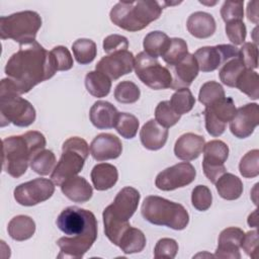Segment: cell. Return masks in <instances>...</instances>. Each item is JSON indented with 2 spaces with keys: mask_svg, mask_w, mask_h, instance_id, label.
I'll return each instance as SVG.
<instances>
[{
  "mask_svg": "<svg viewBox=\"0 0 259 259\" xmlns=\"http://www.w3.org/2000/svg\"><path fill=\"white\" fill-rule=\"evenodd\" d=\"M7 84L18 94L29 92L37 84L51 79L57 72L54 57L40 44L22 45L6 63Z\"/></svg>",
  "mask_w": 259,
  "mask_h": 259,
  "instance_id": "cell-1",
  "label": "cell"
},
{
  "mask_svg": "<svg viewBox=\"0 0 259 259\" xmlns=\"http://www.w3.org/2000/svg\"><path fill=\"white\" fill-rule=\"evenodd\" d=\"M57 227L66 236L57 241L60 248L58 258H82L97 239V220L94 213L75 205L61 211Z\"/></svg>",
  "mask_w": 259,
  "mask_h": 259,
  "instance_id": "cell-2",
  "label": "cell"
},
{
  "mask_svg": "<svg viewBox=\"0 0 259 259\" xmlns=\"http://www.w3.org/2000/svg\"><path fill=\"white\" fill-rule=\"evenodd\" d=\"M47 141L37 131H29L20 136H11L2 141L3 170L13 178L22 176L32 158L45 150Z\"/></svg>",
  "mask_w": 259,
  "mask_h": 259,
  "instance_id": "cell-3",
  "label": "cell"
},
{
  "mask_svg": "<svg viewBox=\"0 0 259 259\" xmlns=\"http://www.w3.org/2000/svg\"><path fill=\"white\" fill-rule=\"evenodd\" d=\"M140 192L131 186L120 189L111 204L102 212L104 233L107 239L118 246L123 233L131 227L128 220L133 217L140 202Z\"/></svg>",
  "mask_w": 259,
  "mask_h": 259,
  "instance_id": "cell-4",
  "label": "cell"
},
{
  "mask_svg": "<svg viewBox=\"0 0 259 259\" xmlns=\"http://www.w3.org/2000/svg\"><path fill=\"white\" fill-rule=\"evenodd\" d=\"M163 11V6L153 0L133 2H117L110 10L109 17L113 24L127 30L139 31L157 20Z\"/></svg>",
  "mask_w": 259,
  "mask_h": 259,
  "instance_id": "cell-5",
  "label": "cell"
},
{
  "mask_svg": "<svg viewBox=\"0 0 259 259\" xmlns=\"http://www.w3.org/2000/svg\"><path fill=\"white\" fill-rule=\"evenodd\" d=\"M141 212L149 223L176 231L184 230L189 223L188 211L182 204L157 195H149L144 199Z\"/></svg>",
  "mask_w": 259,
  "mask_h": 259,
  "instance_id": "cell-6",
  "label": "cell"
},
{
  "mask_svg": "<svg viewBox=\"0 0 259 259\" xmlns=\"http://www.w3.org/2000/svg\"><path fill=\"white\" fill-rule=\"evenodd\" d=\"M36 112L32 104L22 98L6 82L1 80L0 85V125L3 127L9 123L26 127L34 122Z\"/></svg>",
  "mask_w": 259,
  "mask_h": 259,
  "instance_id": "cell-7",
  "label": "cell"
},
{
  "mask_svg": "<svg viewBox=\"0 0 259 259\" xmlns=\"http://www.w3.org/2000/svg\"><path fill=\"white\" fill-rule=\"evenodd\" d=\"M89 156V146L87 142L79 137H71L66 140L62 146V155L51 173L52 181L61 186V184L76 176L84 167V163Z\"/></svg>",
  "mask_w": 259,
  "mask_h": 259,
  "instance_id": "cell-8",
  "label": "cell"
},
{
  "mask_svg": "<svg viewBox=\"0 0 259 259\" xmlns=\"http://www.w3.org/2000/svg\"><path fill=\"white\" fill-rule=\"evenodd\" d=\"M41 17L35 11L24 10L0 18V35L2 39L11 38L19 46L35 40L41 26Z\"/></svg>",
  "mask_w": 259,
  "mask_h": 259,
  "instance_id": "cell-9",
  "label": "cell"
},
{
  "mask_svg": "<svg viewBox=\"0 0 259 259\" xmlns=\"http://www.w3.org/2000/svg\"><path fill=\"white\" fill-rule=\"evenodd\" d=\"M135 72L137 77L148 87L162 90L171 87L172 74L168 68L162 66L157 59L145 52L139 53L135 58Z\"/></svg>",
  "mask_w": 259,
  "mask_h": 259,
  "instance_id": "cell-10",
  "label": "cell"
},
{
  "mask_svg": "<svg viewBox=\"0 0 259 259\" xmlns=\"http://www.w3.org/2000/svg\"><path fill=\"white\" fill-rule=\"evenodd\" d=\"M236 111L234 100L226 96L205 106L203 113L206 132L212 137L222 136L227 123L233 119Z\"/></svg>",
  "mask_w": 259,
  "mask_h": 259,
  "instance_id": "cell-11",
  "label": "cell"
},
{
  "mask_svg": "<svg viewBox=\"0 0 259 259\" xmlns=\"http://www.w3.org/2000/svg\"><path fill=\"white\" fill-rule=\"evenodd\" d=\"M55 192V183L47 178H35L15 187L14 199L24 206L36 205L48 200Z\"/></svg>",
  "mask_w": 259,
  "mask_h": 259,
  "instance_id": "cell-12",
  "label": "cell"
},
{
  "mask_svg": "<svg viewBox=\"0 0 259 259\" xmlns=\"http://www.w3.org/2000/svg\"><path fill=\"white\" fill-rule=\"evenodd\" d=\"M229 157V147L221 140H212L203 147L202 170L206 178L215 183L226 173L225 162Z\"/></svg>",
  "mask_w": 259,
  "mask_h": 259,
  "instance_id": "cell-13",
  "label": "cell"
},
{
  "mask_svg": "<svg viewBox=\"0 0 259 259\" xmlns=\"http://www.w3.org/2000/svg\"><path fill=\"white\" fill-rule=\"evenodd\" d=\"M238 55L239 50L233 45L202 47L193 54L199 70L203 73L217 70L229 60L237 58Z\"/></svg>",
  "mask_w": 259,
  "mask_h": 259,
  "instance_id": "cell-14",
  "label": "cell"
},
{
  "mask_svg": "<svg viewBox=\"0 0 259 259\" xmlns=\"http://www.w3.org/2000/svg\"><path fill=\"white\" fill-rule=\"evenodd\" d=\"M196 170L189 162H181L161 171L155 180L158 189L164 191L184 187L194 181Z\"/></svg>",
  "mask_w": 259,
  "mask_h": 259,
  "instance_id": "cell-15",
  "label": "cell"
},
{
  "mask_svg": "<svg viewBox=\"0 0 259 259\" xmlns=\"http://www.w3.org/2000/svg\"><path fill=\"white\" fill-rule=\"evenodd\" d=\"M135 57L128 51H120L109 54L100 59L96 64V71L104 74L110 80H116L133 71Z\"/></svg>",
  "mask_w": 259,
  "mask_h": 259,
  "instance_id": "cell-16",
  "label": "cell"
},
{
  "mask_svg": "<svg viewBox=\"0 0 259 259\" xmlns=\"http://www.w3.org/2000/svg\"><path fill=\"white\" fill-rule=\"evenodd\" d=\"M259 122V106L257 103H247L239 107L230 121V131L238 139L251 136Z\"/></svg>",
  "mask_w": 259,
  "mask_h": 259,
  "instance_id": "cell-17",
  "label": "cell"
},
{
  "mask_svg": "<svg viewBox=\"0 0 259 259\" xmlns=\"http://www.w3.org/2000/svg\"><path fill=\"white\" fill-rule=\"evenodd\" d=\"M121 141L112 134H99L92 140L90 144L91 156L96 161L116 159L121 155Z\"/></svg>",
  "mask_w": 259,
  "mask_h": 259,
  "instance_id": "cell-18",
  "label": "cell"
},
{
  "mask_svg": "<svg viewBox=\"0 0 259 259\" xmlns=\"http://www.w3.org/2000/svg\"><path fill=\"white\" fill-rule=\"evenodd\" d=\"M244 231L240 228L230 227L223 230L219 236L218 248L214 253L217 258L240 259V246L244 236Z\"/></svg>",
  "mask_w": 259,
  "mask_h": 259,
  "instance_id": "cell-19",
  "label": "cell"
},
{
  "mask_svg": "<svg viewBox=\"0 0 259 259\" xmlns=\"http://www.w3.org/2000/svg\"><path fill=\"white\" fill-rule=\"evenodd\" d=\"M198 65L193 54H187L179 63L173 66L171 89L188 88L198 75Z\"/></svg>",
  "mask_w": 259,
  "mask_h": 259,
  "instance_id": "cell-20",
  "label": "cell"
},
{
  "mask_svg": "<svg viewBox=\"0 0 259 259\" xmlns=\"http://www.w3.org/2000/svg\"><path fill=\"white\" fill-rule=\"evenodd\" d=\"M204 145L205 140L202 136L186 133L177 139L174 146V154L180 160L192 161L199 157Z\"/></svg>",
  "mask_w": 259,
  "mask_h": 259,
  "instance_id": "cell-21",
  "label": "cell"
},
{
  "mask_svg": "<svg viewBox=\"0 0 259 259\" xmlns=\"http://www.w3.org/2000/svg\"><path fill=\"white\" fill-rule=\"evenodd\" d=\"M118 113L116 107L110 102L98 100L91 106L89 118L91 123L98 130L112 128L115 126Z\"/></svg>",
  "mask_w": 259,
  "mask_h": 259,
  "instance_id": "cell-22",
  "label": "cell"
},
{
  "mask_svg": "<svg viewBox=\"0 0 259 259\" xmlns=\"http://www.w3.org/2000/svg\"><path fill=\"white\" fill-rule=\"evenodd\" d=\"M168 130L159 124L155 119L148 120L140 131L142 145L151 151L162 149L168 139Z\"/></svg>",
  "mask_w": 259,
  "mask_h": 259,
  "instance_id": "cell-23",
  "label": "cell"
},
{
  "mask_svg": "<svg viewBox=\"0 0 259 259\" xmlns=\"http://www.w3.org/2000/svg\"><path fill=\"white\" fill-rule=\"evenodd\" d=\"M187 30L196 38H207L211 36L217 28L213 16L207 12L196 11L189 15L186 21Z\"/></svg>",
  "mask_w": 259,
  "mask_h": 259,
  "instance_id": "cell-24",
  "label": "cell"
},
{
  "mask_svg": "<svg viewBox=\"0 0 259 259\" xmlns=\"http://www.w3.org/2000/svg\"><path fill=\"white\" fill-rule=\"evenodd\" d=\"M63 194L70 200L78 203L88 201L93 194L92 186L82 176H74L65 180L61 184Z\"/></svg>",
  "mask_w": 259,
  "mask_h": 259,
  "instance_id": "cell-25",
  "label": "cell"
},
{
  "mask_svg": "<svg viewBox=\"0 0 259 259\" xmlns=\"http://www.w3.org/2000/svg\"><path fill=\"white\" fill-rule=\"evenodd\" d=\"M90 176L94 188L99 191H104L115 185L118 179V172L114 165L100 163L93 167Z\"/></svg>",
  "mask_w": 259,
  "mask_h": 259,
  "instance_id": "cell-26",
  "label": "cell"
},
{
  "mask_svg": "<svg viewBox=\"0 0 259 259\" xmlns=\"http://www.w3.org/2000/svg\"><path fill=\"white\" fill-rule=\"evenodd\" d=\"M7 232L11 239L19 242L25 241L34 235L35 223L30 217L19 214L10 220L7 226Z\"/></svg>",
  "mask_w": 259,
  "mask_h": 259,
  "instance_id": "cell-27",
  "label": "cell"
},
{
  "mask_svg": "<svg viewBox=\"0 0 259 259\" xmlns=\"http://www.w3.org/2000/svg\"><path fill=\"white\" fill-rule=\"evenodd\" d=\"M214 184L219 195L227 200L238 199L243 193L241 179L232 173H224Z\"/></svg>",
  "mask_w": 259,
  "mask_h": 259,
  "instance_id": "cell-28",
  "label": "cell"
},
{
  "mask_svg": "<svg viewBox=\"0 0 259 259\" xmlns=\"http://www.w3.org/2000/svg\"><path fill=\"white\" fill-rule=\"evenodd\" d=\"M147 240L144 233L134 227H130L121 236L118 247L125 254L140 253L144 250Z\"/></svg>",
  "mask_w": 259,
  "mask_h": 259,
  "instance_id": "cell-29",
  "label": "cell"
},
{
  "mask_svg": "<svg viewBox=\"0 0 259 259\" xmlns=\"http://www.w3.org/2000/svg\"><path fill=\"white\" fill-rule=\"evenodd\" d=\"M85 87L92 96L105 97L110 92L111 80L98 71H90L85 76Z\"/></svg>",
  "mask_w": 259,
  "mask_h": 259,
  "instance_id": "cell-30",
  "label": "cell"
},
{
  "mask_svg": "<svg viewBox=\"0 0 259 259\" xmlns=\"http://www.w3.org/2000/svg\"><path fill=\"white\" fill-rule=\"evenodd\" d=\"M170 44L169 36L160 30H155L149 32L143 41L144 52L149 56L157 59L158 57H162L165 51L167 50Z\"/></svg>",
  "mask_w": 259,
  "mask_h": 259,
  "instance_id": "cell-31",
  "label": "cell"
},
{
  "mask_svg": "<svg viewBox=\"0 0 259 259\" xmlns=\"http://www.w3.org/2000/svg\"><path fill=\"white\" fill-rule=\"evenodd\" d=\"M72 51L76 61L81 65L93 62L97 55L96 44L89 38H78L72 45Z\"/></svg>",
  "mask_w": 259,
  "mask_h": 259,
  "instance_id": "cell-32",
  "label": "cell"
},
{
  "mask_svg": "<svg viewBox=\"0 0 259 259\" xmlns=\"http://www.w3.org/2000/svg\"><path fill=\"white\" fill-rule=\"evenodd\" d=\"M236 88L253 100L259 98V76L256 71L245 70L237 79Z\"/></svg>",
  "mask_w": 259,
  "mask_h": 259,
  "instance_id": "cell-33",
  "label": "cell"
},
{
  "mask_svg": "<svg viewBox=\"0 0 259 259\" xmlns=\"http://www.w3.org/2000/svg\"><path fill=\"white\" fill-rule=\"evenodd\" d=\"M245 67L240 59L234 58L226 62L219 72L220 79L223 84L229 87H236V82L239 76L245 71Z\"/></svg>",
  "mask_w": 259,
  "mask_h": 259,
  "instance_id": "cell-34",
  "label": "cell"
},
{
  "mask_svg": "<svg viewBox=\"0 0 259 259\" xmlns=\"http://www.w3.org/2000/svg\"><path fill=\"white\" fill-rule=\"evenodd\" d=\"M173 110L179 115L188 113L195 104V98L188 88L176 90L169 100Z\"/></svg>",
  "mask_w": 259,
  "mask_h": 259,
  "instance_id": "cell-35",
  "label": "cell"
},
{
  "mask_svg": "<svg viewBox=\"0 0 259 259\" xmlns=\"http://www.w3.org/2000/svg\"><path fill=\"white\" fill-rule=\"evenodd\" d=\"M187 54L188 49L186 41L180 37H173L170 38V44L163 54L162 59L168 66L173 67L179 63Z\"/></svg>",
  "mask_w": 259,
  "mask_h": 259,
  "instance_id": "cell-36",
  "label": "cell"
},
{
  "mask_svg": "<svg viewBox=\"0 0 259 259\" xmlns=\"http://www.w3.org/2000/svg\"><path fill=\"white\" fill-rule=\"evenodd\" d=\"M56 166V156L50 150L38 152L31 160L30 167L38 175L45 176L53 172Z\"/></svg>",
  "mask_w": 259,
  "mask_h": 259,
  "instance_id": "cell-37",
  "label": "cell"
},
{
  "mask_svg": "<svg viewBox=\"0 0 259 259\" xmlns=\"http://www.w3.org/2000/svg\"><path fill=\"white\" fill-rule=\"evenodd\" d=\"M141 91L138 85L132 81H121L114 89V98L117 102L123 104L135 103L139 100Z\"/></svg>",
  "mask_w": 259,
  "mask_h": 259,
  "instance_id": "cell-38",
  "label": "cell"
},
{
  "mask_svg": "<svg viewBox=\"0 0 259 259\" xmlns=\"http://www.w3.org/2000/svg\"><path fill=\"white\" fill-rule=\"evenodd\" d=\"M139 125L140 121L134 114L127 112H119L114 127L122 138L133 139L138 133Z\"/></svg>",
  "mask_w": 259,
  "mask_h": 259,
  "instance_id": "cell-39",
  "label": "cell"
},
{
  "mask_svg": "<svg viewBox=\"0 0 259 259\" xmlns=\"http://www.w3.org/2000/svg\"><path fill=\"white\" fill-rule=\"evenodd\" d=\"M181 115L176 113L170 105L168 100H164L158 103L155 109V120L162 126L168 128L176 124Z\"/></svg>",
  "mask_w": 259,
  "mask_h": 259,
  "instance_id": "cell-40",
  "label": "cell"
},
{
  "mask_svg": "<svg viewBox=\"0 0 259 259\" xmlns=\"http://www.w3.org/2000/svg\"><path fill=\"white\" fill-rule=\"evenodd\" d=\"M223 97H225V90L223 86L215 81H208L202 84L198 93V101L204 106H208Z\"/></svg>",
  "mask_w": 259,
  "mask_h": 259,
  "instance_id": "cell-41",
  "label": "cell"
},
{
  "mask_svg": "<svg viewBox=\"0 0 259 259\" xmlns=\"http://www.w3.org/2000/svg\"><path fill=\"white\" fill-rule=\"evenodd\" d=\"M239 171L245 178H254L259 175V151L257 149L249 151L242 157Z\"/></svg>",
  "mask_w": 259,
  "mask_h": 259,
  "instance_id": "cell-42",
  "label": "cell"
},
{
  "mask_svg": "<svg viewBox=\"0 0 259 259\" xmlns=\"http://www.w3.org/2000/svg\"><path fill=\"white\" fill-rule=\"evenodd\" d=\"M191 203L199 211L207 210L212 203V194L205 185H196L191 193Z\"/></svg>",
  "mask_w": 259,
  "mask_h": 259,
  "instance_id": "cell-43",
  "label": "cell"
},
{
  "mask_svg": "<svg viewBox=\"0 0 259 259\" xmlns=\"http://www.w3.org/2000/svg\"><path fill=\"white\" fill-rule=\"evenodd\" d=\"M238 58L247 70H254L258 67V48L253 42H244L239 50Z\"/></svg>",
  "mask_w": 259,
  "mask_h": 259,
  "instance_id": "cell-44",
  "label": "cell"
},
{
  "mask_svg": "<svg viewBox=\"0 0 259 259\" xmlns=\"http://www.w3.org/2000/svg\"><path fill=\"white\" fill-rule=\"evenodd\" d=\"M221 16L226 23L234 20H243L244 1H225L221 8Z\"/></svg>",
  "mask_w": 259,
  "mask_h": 259,
  "instance_id": "cell-45",
  "label": "cell"
},
{
  "mask_svg": "<svg viewBox=\"0 0 259 259\" xmlns=\"http://www.w3.org/2000/svg\"><path fill=\"white\" fill-rule=\"evenodd\" d=\"M226 34L228 38L235 45H243L246 39L247 29L243 20H234L226 23Z\"/></svg>",
  "mask_w": 259,
  "mask_h": 259,
  "instance_id": "cell-46",
  "label": "cell"
},
{
  "mask_svg": "<svg viewBox=\"0 0 259 259\" xmlns=\"http://www.w3.org/2000/svg\"><path fill=\"white\" fill-rule=\"evenodd\" d=\"M178 252V244L174 239L162 238L160 239L154 248L155 258H175Z\"/></svg>",
  "mask_w": 259,
  "mask_h": 259,
  "instance_id": "cell-47",
  "label": "cell"
},
{
  "mask_svg": "<svg viewBox=\"0 0 259 259\" xmlns=\"http://www.w3.org/2000/svg\"><path fill=\"white\" fill-rule=\"evenodd\" d=\"M51 53L54 57L57 71H68L73 67L74 65L73 58L71 56L70 51L66 47L64 46L55 47L51 51Z\"/></svg>",
  "mask_w": 259,
  "mask_h": 259,
  "instance_id": "cell-48",
  "label": "cell"
},
{
  "mask_svg": "<svg viewBox=\"0 0 259 259\" xmlns=\"http://www.w3.org/2000/svg\"><path fill=\"white\" fill-rule=\"evenodd\" d=\"M128 40L120 34H110L103 39V51L106 54H112L120 51H127Z\"/></svg>",
  "mask_w": 259,
  "mask_h": 259,
  "instance_id": "cell-49",
  "label": "cell"
},
{
  "mask_svg": "<svg viewBox=\"0 0 259 259\" xmlns=\"http://www.w3.org/2000/svg\"><path fill=\"white\" fill-rule=\"evenodd\" d=\"M257 247H258V232L257 230L249 231L246 234H244L242 241H241V246L244 250V252L252 258H256V253H257Z\"/></svg>",
  "mask_w": 259,
  "mask_h": 259,
  "instance_id": "cell-50",
  "label": "cell"
},
{
  "mask_svg": "<svg viewBox=\"0 0 259 259\" xmlns=\"http://www.w3.org/2000/svg\"><path fill=\"white\" fill-rule=\"evenodd\" d=\"M247 18L249 21L255 24L258 23V2L257 1L248 2Z\"/></svg>",
  "mask_w": 259,
  "mask_h": 259,
  "instance_id": "cell-51",
  "label": "cell"
},
{
  "mask_svg": "<svg viewBox=\"0 0 259 259\" xmlns=\"http://www.w3.org/2000/svg\"><path fill=\"white\" fill-rule=\"evenodd\" d=\"M248 225L250 227H253V228H257L258 227V220H257V209H255L252 213L249 214L248 217Z\"/></svg>",
  "mask_w": 259,
  "mask_h": 259,
  "instance_id": "cell-52",
  "label": "cell"
}]
</instances>
